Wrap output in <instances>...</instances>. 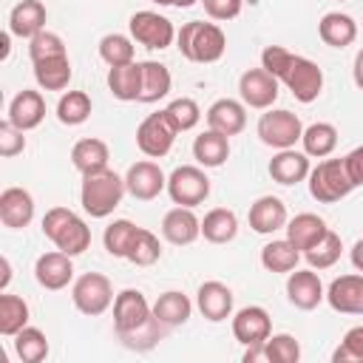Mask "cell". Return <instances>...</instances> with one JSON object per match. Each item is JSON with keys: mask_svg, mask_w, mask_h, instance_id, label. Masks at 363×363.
<instances>
[{"mask_svg": "<svg viewBox=\"0 0 363 363\" xmlns=\"http://www.w3.org/2000/svg\"><path fill=\"white\" fill-rule=\"evenodd\" d=\"M289 60H292V51H289V48H284V45H267V48L261 51V68H264V71H269L278 82H281V77H284V71H286Z\"/></svg>", "mask_w": 363, "mask_h": 363, "instance_id": "cell-49", "label": "cell"}, {"mask_svg": "<svg viewBox=\"0 0 363 363\" xmlns=\"http://www.w3.org/2000/svg\"><path fill=\"white\" fill-rule=\"evenodd\" d=\"M179 128L173 125V119L167 116V111H156L150 116L142 119V125L136 128V145L145 156L150 159H162L170 153L173 142H176Z\"/></svg>", "mask_w": 363, "mask_h": 363, "instance_id": "cell-5", "label": "cell"}, {"mask_svg": "<svg viewBox=\"0 0 363 363\" xmlns=\"http://www.w3.org/2000/svg\"><path fill=\"white\" fill-rule=\"evenodd\" d=\"M193 156L201 167H221L230 156V136H224L213 128L199 133L193 142Z\"/></svg>", "mask_w": 363, "mask_h": 363, "instance_id": "cell-28", "label": "cell"}, {"mask_svg": "<svg viewBox=\"0 0 363 363\" xmlns=\"http://www.w3.org/2000/svg\"><path fill=\"white\" fill-rule=\"evenodd\" d=\"M301 136H303V125L292 111L278 108V111L261 113V119H258V139L269 147H278V150L292 147Z\"/></svg>", "mask_w": 363, "mask_h": 363, "instance_id": "cell-8", "label": "cell"}, {"mask_svg": "<svg viewBox=\"0 0 363 363\" xmlns=\"http://www.w3.org/2000/svg\"><path fill=\"white\" fill-rule=\"evenodd\" d=\"M250 227L261 235H272L275 230L286 227V204L278 196H261L250 207Z\"/></svg>", "mask_w": 363, "mask_h": 363, "instance_id": "cell-25", "label": "cell"}, {"mask_svg": "<svg viewBox=\"0 0 363 363\" xmlns=\"http://www.w3.org/2000/svg\"><path fill=\"white\" fill-rule=\"evenodd\" d=\"M193 3H199V0H176L173 6H179V9H187V6H193Z\"/></svg>", "mask_w": 363, "mask_h": 363, "instance_id": "cell-57", "label": "cell"}, {"mask_svg": "<svg viewBox=\"0 0 363 363\" xmlns=\"http://www.w3.org/2000/svg\"><path fill=\"white\" fill-rule=\"evenodd\" d=\"M9 40H11V31H3V34H0V57H3V60L9 57Z\"/></svg>", "mask_w": 363, "mask_h": 363, "instance_id": "cell-56", "label": "cell"}, {"mask_svg": "<svg viewBox=\"0 0 363 363\" xmlns=\"http://www.w3.org/2000/svg\"><path fill=\"white\" fill-rule=\"evenodd\" d=\"M99 57L111 68L133 62V43H130V37H125V34H105L99 40Z\"/></svg>", "mask_w": 363, "mask_h": 363, "instance_id": "cell-44", "label": "cell"}, {"mask_svg": "<svg viewBox=\"0 0 363 363\" xmlns=\"http://www.w3.org/2000/svg\"><path fill=\"white\" fill-rule=\"evenodd\" d=\"M142 65V91H139V102H159L162 96L170 94V85H173V77L167 71V65L162 62H139Z\"/></svg>", "mask_w": 363, "mask_h": 363, "instance_id": "cell-32", "label": "cell"}, {"mask_svg": "<svg viewBox=\"0 0 363 363\" xmlns=\"http://www.w3.org/2000/svg\"><path fill=\"white\" fill-rule=\"evenodd\" d=\"M207 125H210L213 130L224 133V136L241 133V130L247 128V108H244V102L230 99V96L216 99V102L207 108Z\"/></svg>", "mask_w": 363, "mask_h": 363, "instance_id": "cell-22", "label": "cell"}, {"mask_svg": "<svg viewBox=\"0 0 363 363\" xmlns=\"http://www.w3.org/2000/svg\"><path fill=\"white\" fill-rule=\"evenodd\" d=\"M34 218V199L23 187H6L0 193V221L11 230L28 227Z\"/></svg>", "mask_w": 363, "mask_h": 363, "instance_id": "cell-20", "label": "cell"}, {"mask_svg": "<svg viewBox=\"0 0 363 363\" xmlns=\"http://www.w3.org/2000/svg\"><path fill=\"white\" fill-rule=\"evenodd\" d=\"M354 190V182L343 159H323L309 170V193L320 204H335Z\"/></svg>", "mask_w": 363, "mask_h": 363, "instance_id": "cell-4", "label": "cell"}, {"mask_svg": "<svg viewBox=\"0 0 363 363\" xmlns=\"http://www.w3.org/2000/svg\"><path fill=\"white\" fill-rule=\"evenodd\" d=\"M153 3H159V6H173L176 0H153Z\"/></svg>", "mask_w": 363, "mask_h": 363, "instance_id": "cell-58", "label": "cell"}, {"mask_svg": "<svg viewBox=\"0 0 363 363\" xmlns=\"http://www.w3.org/2000/svg\"><path fill=\"white\" fill-rule=\"evenodd\" d=\"M14 352L23 363H40L48 354V340L37 326H26L14 335Z\"/></svg>", "mask_w": 363, "mask_h": 363, "instance_id": "cell-41", "label": "cell"}, {"mask_svg": "<svg viewBox=\"0 0 363 363\" xmlns=\"http://www.w3.org/2000/svg\"><path fill=\"white\" fill-rule=\"evenodd\" d=\"M167 193L173 204L182 207H196L210 196V179L201 167L196 164H182L167 176Z\"/></svg>", "mask_w": 363, "mask_h": 363, "instance_id": "cell-7", "label": "cell"}, {"mask_svg": "<svg viewBox=\"0 0 363 363\" xmlns=\"http://www.w3.org/2000/svg\"><path fill=\"white\" fill-rule=\"evenodd\" d=\"M91 116V96L85 91H65L57 102V119L68 128L82 125Z\"/></svg>", "mask_w": 363, "mask_h": 363, "instance_id": "cell-39", "label": "cell"}, {"mask_svg": "<svg viewBox=\"0 0 363 363\" xmlns=\"http://www.w3.org/2000/svg\"><path fill=\"white\" fill-rule=\"evenodd\" d=\"M332 360L335 363H363V323L360 326H352L340 346L332 352Z\"/></svg>", "mask_w": 363, "mask_h": 363, "instance_id": "cell-48", "label": "cell"}, {"mask_svg": "<svg viewBox=\"0 0 363 363\" xmlns=\"http://www.w3.org/2000/svg\"><path fill=\"white\" fill-rule=\"evenodd\" d=\"M45 20H48V11H45V6L40 0H23L9 14V31L14 37L31 40L34 34H40L45 28Z\"/></svg>", "mask_w": 363, "mask_h": 363, "instance_id": "cell-24", "label": "cell"}, {"mask_svg": "<svg viewBox=\"0 0 363 363\" xmlns=\"http://www.w3.org/2000/svg\"><path fill=\"white\" fill-rule=\"evenodd\" d=\"M34 278L40 286L57 292V289H65L74 278V264H71V255L62 252V250H54V252H43L34 264Z\"/></svg>", "mask_w": 363, "mask_h": 363, "instance_id": "cell-15", "label": "cell"}, {"mask_svg": "<svg viewBox=\"0 0 363 363\" xmlns=\"http://www.w3.org/2000/svg\"><path fill=\"white\" fill-rule=\"evenodd\" d=\"M23 133H26V130L14 128L9 119L0 122V156L11 159V156L23 153V150H26V136H23Z\"/></svg>", "mask_w": 363, "mask_h": 363, "instance_id": "cell-50", "label": "cell"}, {"mask_svg": "<svg viewBox=\"0 0 363 363\" xmlns=\"http://www.w3.org/2000/svg\"><path fill=\"white\" fill-rule=\"evenodd\" d=\"M159 255H162L159 238H156L150 230L139 227V233H136V238H133V247H130V252H128V261L136 264V267H153V264L159 261Z\"/></svg>", "mask_w": 363, "mask_h": 363, "instance_id": "cell-43", "label": "cell"}, {"mask_svg": "<svg viewBox=\"0 0 363 363\" xmlns=\"http://www.w3.org/2000/svg\"><path fill=\"white\" fill-rule=\"evenodd\" d=\"M238 233V216L227 207H216L204 216L201 221V235L210 241V244H227L233 241Z\"/></svg>", "mask_w": 363, "mask_h": 363, "instance_id": "cell-33", "label": "cell"}, {"mask_svg": "<svg viewBox=\"0 0 363 363\" xmlns=\"http://www.w3.org/2000/svg\"><path fill=\"white\" fill-rule=\"evenodd\" d=\"M196 306L210 323H221L233 312V289L221 281H204L196 292Z\"/></svg>", "mask_w": 363, "mask_h": 363, "instance_id": "cell-18", "label": "cell"}, {"mask_svg": "<svg viewBox=\"0 0 363 363\" xmlns=\"http://www.w3.org/2000/svg\"><path fill=\"white\" fill-rule=\"evenodd\" d=\"M167 329H170V326H164V323L153 315V318H150V320H145L139 329L119 335V340H122L128 349H133V352H147V349H153L159 340H164Z\"/></svg>", "mask_w": 363, "mask_h": 363, "instance_id": "cell-40", "label": "cell"}, {"mask_svg": "<svg viewBox=\"0 0 363 363\" xmlns=\"http://www.w3.org/2000/svg\"><path fill=\"white\" fill-rule=\"evenodd\" d=\"M150 318H153V309L147 306V298L139 289H122L113 298V329H116V335L133 332Z\"/></svg>", "mask_w": 363, "mask_h": 363, "instance_id": "cell-11", "label": "cell"}, {"mask_svg": "<svg viewBox=\"0 0 363 363\" xmlns=\"http://www.w3.org/2000/svg\"><path fill=\"white\" fill-rule=\"evenodd\" d=\"M34 79L43 91H62L71 82V62L68 54L60 57H48V60H37L34 62Z\"/></svg>", "mask_w": 363, "mask_h": 363, "instance_id": "cell-31", "label": "cell"}, {"mask_svg": "<svg viewBox=\"0 0 363 363\" xmlns=\"http://www.w3.org/2000/svg\"><path fill=\"white\" fill-rule=\"evenodd\" d=\"M326 301L340 315H363V275H340L329 284Z\"/></svg>", "mask_w": 363, "mask_h": 363, "instance_id": "cell-16", "label": "cell"}, {"mask_svg": "<svg viewBox=\"0 0 363 363\" xmlns=\"http://www.w3.org/2000/svg\"><path fill=\"white\" fill-rule=\"evenodd\" d=\"M136 233H139V227H136L133 221H128V218L111 221V224L105 227V233H102V244H105L108 255H113V258H128Z\"/></svg>", "mask_w": 363, "mask_h": 363, "instance_id": "cell-37", "label": "cell"}, {"mask_svg": "<svg viewBox=\"0 0 363 363\" xmlns=\"http://www.w3.org/2000/svg\"><path fill=\"white\" fill-rule=\"evenodd\" d=\"M340 252H343L340 235H337V233H332V230H326V235H323L318 244H312L303 255H306V261H309V267H312V269H329V267L340 258Z\"/></svg>", "mask_w": 363, "mask_h": 363, "instance_id": "cell-42", "label": "cell"}, {"mask_svg": "<svg viewBox=\"0 0 363 363\" xmlns=\"http://www.w3.org/2000/svg\"><path fill=\"white\" fill-rule=\"evenodd\" d=\"M343 162H346V170H349V176H352V182H354V187L363 184V145L354 147L352 153H346Z\"/></svg>", "mask_w": 363, "mask_h": 363, "instance_id": "cell-52", "label": "cell"}, {"mask_svg": "<svg viewBox=\"0 0 363 363\" xmlns=\"http://www.w3.org/2000/svg\"><path fill=\"white\" fill-rule=\"evenodd\" d=\"M45 116V99L40 91L23 88L11 102H9V122L20 130H34Z\"/></svg>", "mask_w": 363, "mask_h": 363, "instance_id": "cell-21", "label": "cell"}, {"mask_svg": "<svg viewBox=\"0 0 363 363\" xmlns=\"http://www.w3.org/2000/svg\"><path fill=\"white\" fill-rule=\"evenodd\" d=\"M309 156L306 153H298V150H292V147H284V150H278L275 156H272V162H269V176H272V182H278V184H298V182H303V179H309Z\"/></svg>", "mask_w": 363, "mask_h": 363, "instance_id": "cell-23", "label": "cell"}, {"mask_svg": "<svg viewBox=\"0 0 363 363\" xmlns=\"http://www.w3.org/2000/svg\"><path fill=\"white\" fill-rule=\"evenodd\" d=\"M264 360L269 363H298L301 343L292 335H272L264 340Z\"/></svg>", "mask_w": 363, "mask_h": 363, "instance_id": "cell-45", "label": "cell"}, {"mask_svg": "<svg viewBox=\"0 0 363 363\" xmlns=\"http://www.w3.org/2000/svg\"><path fill=\"white\" fill-rule=\"evenodd\" d=\"M301 142H303V153L306 156L326 159L337 147V128L329 125V122H312L309 128H303Z\"/></svg>", "mask_w": 363, "mask_h": 363, "instance_id": "cell-34", "label": "cell"}, {"mask_svg": "<svg viewBox=\"0 0 363 363\" xmlns=\"http://www.w3.org/2000/svg\"><path fill=\"white\" fill-rule=\"evenodd\" d=\"M108 91L122 99V102H139V91H142V65L139 62H128V65H113L108 71Z\"/></svg>", "mask_w": 363, "mask_h": 363, "instance_id": "cell-30", "label": "cell"}, {"mask_svg": "<svg viewBox=\"0 0 363 363\" xmlns=\"http://www.w3.org/2000/svg\"><path fill=\"white\" fill-rule=\"evenodd\" d=\"M201 6L207 11V17H213V20H233L241 14L244 0H201Z\"/></svg>", "mask_w": 363, "mask_h": 363, "instance_id": "cell-51", "label": "cell"}, {"mask_svg": "<svg viewBox=\"0 0 363 363\" xmlns=\"http://www.w3.org/2000/svg\"><path fill=\"white\" fill-rule=\"evenodd\" d=\"M108 159H111L108 145H105L102 139H94V136L79 139V142L71 147V164H74L82 176L96 173V170H105V167H108Z\"/></svg>", "mask_w": 363, "mask_h": 363, "instance_id": "cell-29", "label": "cell"}, {"mask_svg": "<svg viewBox=\"0 0 363 363\" xmlns=\"http://www.w3.org/2000/svg\"><path fill=\"white\" fill-rule=\"evenodd\" d=\"M128 28H130V37L139 45L150 48V51L167 48L173 43V37H176L173 23L164 14H159V11H136V14H130Z\"/></svg>", "mask_w": 363, "mask_h": 363, "instance_id": "cell-9", "label": "cell"}, {"mask_svg": "<svg viewBox=\"0 0 363 363\" xmlns=\"http://www.w3.org/2000/svg\"><path fill=\"white\" fill-rule=\"evenodd\" d=\"M179 51L190 62H218L227 51V37L216 23L190 20L176 34Z\"/></svg>", "mask_w": 363, "mask_h": 363, "instance_id": "cell-2", "label": "cell"}, {"mask_svg": "<svg viewBox=\"0 0 363 363\" xmlns=\"http://www.w3.org/2000/svg\"><path fill=\"white\" fill-rule=\"evenodd\" d=\"M281 82L292 91V96L298 102H315L318 94H320V88H323V71L318 68V62L292 54V60H289Z\"/></svg>", "mask_w": 363, "mask_h": 363, "instance_id": "cell-10", "label": "cell"}, {"mask_svg": "<svg viewBox=\"0 0 363 363\" xmlns=\"http://www.w3.org/2000/svg\"><path fill=\"white\" fill-rule=\"evenodd\" d=\"M28 326V303L20 295H0V335L14 337Z\"/></svg>", "mask_w": 363, "mask_h": 363, "instance_id": "cell-38", "label": "cell"}, {"mask_svg": "<svg viewBox=\"0 0 363 363\" xmlns=\"http://www.w3.org/2000/svg\"><path fill=\"white\" fill-rule=\"evenodd\" d=\"M0 289H6L9 286V281H11V264H9V258H0Z\"/></svg>", "mask_w": 363, "mask_h": 363, "instance_id": "cell-55", "label": "cell"}, {"mask_svg": "<svg viewBox=\"0 0 363 363\" xmlns=\"http://www.w3.org/2000/svg\"><path fill=\"white\" fill-rule=\"evenodd\" d=\"M125 179L116 176L113 170H96L82 176V187H79V204L91 218H105L111 216L125 196Z\"/></svg>", "mask_w": 363, "mask_h": 363, "instance_id": "cell-1", "label": "cell"}, {"mask_svg": "<svg viewBox=\"0 0 363 363\" xmlns=\"http://www.w3.org/2000/svg\"><path fill=\"white\" fill-rule=\"evenodd\" d=\"M125 187H128V193L133 196V199H139V201H150V199H156L164 187H167V179H164V173H162V167L156 164V162H136V164H130L128 167V173H125Z\"/></svg>", "mask_w": 363, "mask_h": 363, "instance_id": "cell-13", "label": "cell"}, {"mask_svg": "<svg viewBox=\"0 0 363 363\" xmlns=\"http://www.w3.org/2000/svg\"><path fill=\"white\" fill-rule=\"evenodd\" d=\"M286 298H289L292 306H298L303 312L315 309L326 298L318 272H312V269H295V272H289V278H286Z\"/></svg>", "mask_w": 363, "mask_h": 363, "instance_id": "cell-17", "label": "cell"}, {"mask_svg": "<svg viewBox=\"0 0 363 363\" xmlns=\"http://www.w3.org/2000/svg\"><path fill=\"white\" fill-rule=\"evenodd\" d=\"M43 233H45V238L57 250L68 252L71 258L79 255V252H85L91 247V230H88V224L74 210H68V207H51L43 216Z\"/></svg>", "mask_w": 363, "mask_h": 363, "instance_id": "cell-3", "label": "cell"}, {"mask_svg": "<svg viewBox=\"0 0 363 363\" xmlns=\"http://www.w3.org/2000/svg\"><path fill=\"white\" fill-rule=\"evenodd\" d=\"M190 312H193L190 298H187L184 292H176V289L162 292V295L156 298V303H153V315H156L164 326H182V323L190 318Z\"/></svg>", "mask_w": 363, "mask_h": 363, "instance_id": "cell-35", "label": "cell"}, {"mask_svg": "<svg viewBox=\"0 0 363 363\" xmlns=\"http://www.w3.org/2000/svg\"><path fill=\"white\" fill-rule=\"evenodd\" d=\"M349 258H352V267H354L357 272H363V238L354 241V247L349 250Z\"/></svg>", "mask_w": 363, "mask_h": 363, "instance_id": "cell-53", "label": "cell"}, {"mask_svg": "<svg viewBox=\"0 0 363 363\" xmlns=\"http://www.w3.org/2000/svg\"><path fill=\"white\" fill-rule=\"evenodd\" d=\"M162 235L170 244H176V247H187V244H193L201 235V221L196 218L193 207H182L179 204V207H173V210L164 213V218H162Z\"/></svg>", "mask_w": 363, "mask_h": 363, "instance_id": "cell-19", "label": "cell"}, {"mask_svg": "<svg viewBox=\"0 0 363 363\" xmlns=\"http://www.w3.org/2000/svg\"><path fill=\"white\" fill-rule=\"evenodd\" d=\"M272 332L269 312L264 306H244L233 318V335L244 346H261Z\"/></svg>", "mask_w": 363, "mask_h": 363, "instance_id": "cell-14", "label": "cell"}, {"mask_svg": "<svg viewBox=\"0 0 363 363\" xmlns=\"http://www.w3.org/2000/svg\"><path fill=\"white\" fill-rule=\"evenodd\" d=\"M238 94H241L244 105L267 111L278 99V79L269 71H264V68H250L238 79Z\"/></svg>", "mask_w": 363, "mask_h": 363, "instance_id": "cell-12", "label": "cell"}, {"mask_svg": "<svg viewBox=\"0 0 363 363\" xmlns=\"http://www.w3.org/2000/svg\"><path fill=\"white\" fill-rule=\"evenodd\" d=\"M71 301L74 306L82 312V315H102L111 303H113V289H111V281L99 272H85L74 281L71 286Z\"/></svg>", "mask_w": 363, "mask_h": 363, "instance_id": "cell-6", "label": "cell"}, {"mask_svg": "<svg viewBox=\"0 0 363 363\" xmlns=\"http://www.w3.org/2000/svg\"><path fill=\"white\" fill-rule=\"evenodd\" d=\"M60 54H65V43H62V37L60 34H54V31H40V34H34L31 40H28V57H31V62H37V60H48V57H60Z\"/></svg>", "mask_w": 363, "mask_h": 363, "instance_id": "cell-47", "label": "cell"}, {"mask_svg": "<svg viewBox=\"0 0 363 363\" xmlns=\"http://www.w3.org/2000/svg\"><path fill=\"white\" fill-rule=\"evenodd\" d=\"M298 258H301V250H295V244L289 238L269 241L261 250V264L269 272H292L298 267Z\"/></svg>", "mask_w": 363, "mask_h": 363, "instance_id": "cell-36", "label": "cell"}, {"mask_svg": "<svg viewBox=\"0 0 363 363\" xmlns=\"http://www.w3.org/2000/svg\"><path fill=\"white\" fill-rule=\"evenodd\" d=\"M286 238L295 244V250H301V252H306L312 244H318L323 235H326V221L320 218V216H315V213H298L292 221H286Z\"/></svg>", "mask_w": 363, "mask_h": 363, "instance_id": "cell-26", "label": "cell"}, {"mask_svg": "<svg viewBox=\"0 0 363 363\" xmlns=\"http://www.w3.org/2000/svg\"><path fill=\"white\" fill-rule=\"evenodd\" d=\"M352 77H354V85L363 91V48L354 54V68H352Z\"/></svg>", "mask_w": 363, "mask_h": 363, "instance_id": "cell-54", "label": "cell"}, {"mask_svg": "<svg viewBox=\"0 0 363 363\" xmlns=\"http://www.w3.org/2000/svg\"><path fill=\"white\" fill-rule=\"evenodd\" d=\"M164 111H167V116L173 119V125L179 128V133L196 128L199 119H201V108H199V102L190 99V96H179V99H173Z\"/></svg>", "mask_w": 363, "mask_h": 363, "instance_id": "cell-46", "label": "cell"}, {"mask_svg": "<svg viewBox=\"0 0 363 363\" xmlns=\"http://www.w3.org/2000/svg\"><path fill=\"white\" fill-rule=\"evenodd\" d=\"M318 34L326 45L332 48H346L357 40V23L349 17V14H340V11H329L320 17L318 23Z\"/></svg>", "mask_w": 363, "mask_h": 363, "instance_id": "cell-27", "label": "cell"}]
</instances>
